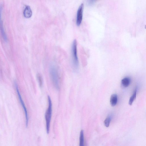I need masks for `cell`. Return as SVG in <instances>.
<instances>
[{"mask_svg":"<svg viewBox=\"0 0 146 146\" xmlns=\"http://www.w3.org/2000/svg\"><path fill=\"white\" fill-rule=\"evenodd\" d=\"M50 77L52 83L57 90L60 89L59 78L58 71L54 66L50 67L49 70Z\"/></svg>","mask_w":146,"mask_h":146,"instance_id":"cell-1","label":"cell"},{"mask_svg":"<svg viewBox=\"0 0 146 146\" xmlns=\"http://www.w3.org/2000/svg\"><path fill=\"white\" fill-rule=\"evenodd\" d=\"M71 50L73 66L74 69L76 70L78 67L79 62L77 54V42L76 40H74L72 42Z\"/></svg>","mask_w":146,"mask_h":146,"instance_id":"cell-2","label":"cell"},{"mask_svg":"<svg viewBox=\"0 0 146 146\" xmlns=\"http://www.w3.org/2000/svg\"><path fill=\"white\" fill-rule=\"evenodd\" d=\"M48 106L45 114V118L46 122V132L47 133H48L49 132L50 123L52 115V103L50 96H48Z\"/></svg>","mask_w":146,"mask_h":146,"instance_id":"cell-3","label":"cell"},{"mask_svg":"<svg viewBox=\"0 0 146 146\" xmlns=\"http://www.w3.org/2000/svg\"><path fill=\"white\" fill-rule=\"evenodd\" d=\"M15 85L19 101L25 111L26 117V126L27 127L28 125L29 118L27 109L25 106L24 103L22 98L21 97L19 93L18 85L16 83H15Z\"/></svg>","mask_w":146,"mask_h":146,"instance_id":"cell-4","label":"cell"},{"mask_svg":"<svg viewBox=\"0 0 146 146\" xmlns=\"http://www.w3.org/2000/svg\"><path fill=\"white\" fill-rule=\"evenodd\" d=\"M83 8L84 4L82 3L80 6L77 11L76 23L78 26L80 25L82 21Z\"/></svg>","mask_w":146,"mask_h":146,"instance_id":"cell-5","label":"cell"},{"mask_svg":"<svg viewBox=\"0 0 146 146\" xmlns=\"http://www.w3.org/2000/svg\"><path fill=\"white\" fill-rule=\"evenodd\" d=\"M2 10V6H0V32L2 37L5 41H6L7 40V37L4 30L1 19Z\"/></svg>","mask_w":146,"mask_h":146,"instance_id":"cell-6","label":"cell"},{"mask_svg":"<svg viewBox=\"0 0 146 146\" xmlns=\"http://www.w3.org/2000/svg\"><path fill=\"white\" fill-rule=\"evenodd\" d=\"M23 14L24 17L26 18H29L31 16L32 12L29 6H26L24 11Z\"/></svg>","mask_w":146,"mask_h":146,"instance_id":"cell-7","label":"cell"},{"mask_svg":"<svg viewBox=\"0 0 146 146\" xmlns=\"http://www.w3.org/2000/svg\"><path fill=\"white\" fill-rule=\"evenodd\" d=\"M117 95L115 94L112 95L110 98V103L112 106H115L117 104Z\"/></svg>","mask_w":146,"mask_h":146,"instance_id":"cell-8","label":"cell"},{"mask_svg":"<svg viewBox=\"0 0 146 146\" xmlns=\"http://www.w3.org/2000/svg\"><path fill=\"white\" fill-rule=\"evenodd\" d=\"M122 85L124 87H126L128 86L130 82V80L128 77H125L123 78L121 81Z\"/></svg>","mask_w":146,"mask_h":146,"instance_id":"cell-9","label":"cell"},{"mask_svg":"<svg viewBox=\"0 0 146 146\" xmlns=\"http://www.w3.org/2000/svg\"><path fill=\"white\" fill-rule=\"evenodd\" d=\"M80 146H84V131L82 130L80 132Z\"/></svg>","mask_w":146,"mask_h":146,"instance_id":"cell-10","label":"cell"},{"mask_svg":"<svg viewBox=\"0 0 146 146\" xmlns=\"http://www.w3.org/2000/svg\"><path fill=\"white\" fill-rule=\"evenodd\" d=\"M136 90H135L134 92L133 95L130 98L129 102V105H131L132 104L133 101L136 98Z\"/></svg>","mask_w":146,"mask_h":146,"instance_id":"cell-11","label":"cell"},{"mask_svg":"<svg viewBox=\"0 0 146 146\" xmlns=\"http://www.w3.org/2000/svg\"><path fill=\"white\" fill-rule=\"evenodd\" d=\"M111 120V118L110 116H108L106 117L104 121V125L107 127L109 126L110 122Z\"/></svg>","mask_w":146,"mask_h":146,"instance_id":"cell-12","label":"cell"},{"mask_svg":"<svg viewBox=\"0 0 146 146\" xmlns=\"http://www.w3.org/2000/svg\"><path fill=\"white\" fill-rule=\"evenodd\" d=\"M37 78L39 85L40 87H41L42 84V80L41 76L40 74H38L37 75Z\"/></svg>","mask_w":146,"mask_h":146,"instance_id":"cell-13","label":"cell"},{"mask_svg":"<svg viewBox=\"0 0 146 146\" xmlns=\"http://www.w3.org/2000/svg\"><path fill=\"white\" fill-rule=\"evenodd\" d=\"M96 0H87V2L89 5H92L96 1Z\"/></svg>","mask_w":146,"mask_h":146,"instance_id":"cell-14","label":"cell"}]
</instances>
